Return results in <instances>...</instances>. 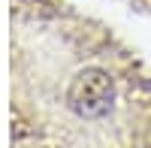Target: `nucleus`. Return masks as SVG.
I'll return each mask as SVG.
<instances>
[{"label": "nucleus", "mask_w": 151, "mask_h": 148, "mask_svg": "<svg viewBox=\"0 0 151 148\" xmlns=\"http://www.w3.org/2000/svg\"><path fill=\"white\" fill-rule=\"evenodd\" d=\"M130 3L136 9H142V12H151V0H130Z\"/></svg>", "instance_id": "2"}, {"label": "nucleus", "mask_w": 151, "mask_h": 148, "mask_svg": "<svg viewBox=\"0 0 151 148\" xmlns=\"http://www.w3.org/2000/svg\"><path fill=\"white\" fill-rule=\"evenodd\" d=\"M12 148H151V76L115 30L64 0H12Z\"/></svg>", "instance_id": "1"}]
</instances>
